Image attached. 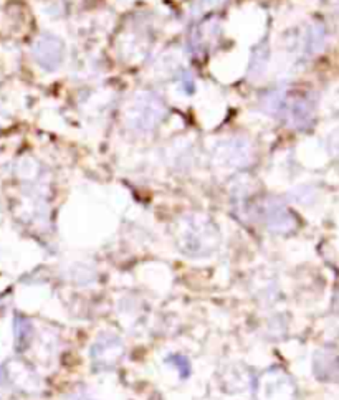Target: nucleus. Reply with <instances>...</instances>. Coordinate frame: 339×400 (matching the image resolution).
Wrapping results in <instances>:
<instances>
[{"mask_svg": "<svg viewBox=\"0 0 339 400\" xmlns=\"http://www.w3.org/2000/svg\"><path fill=\"white\" fill-rule=\"evenodd\" d=\"M161 116H163V103L158 98L146 95L134 104L133 113L129 114V121L139 129H147V127L154 126Z\"/></svg>", "mask_w": 339, "mask_h": 400, "instance_id": "obj_1", "label": "nucleus"}]
</instances>
